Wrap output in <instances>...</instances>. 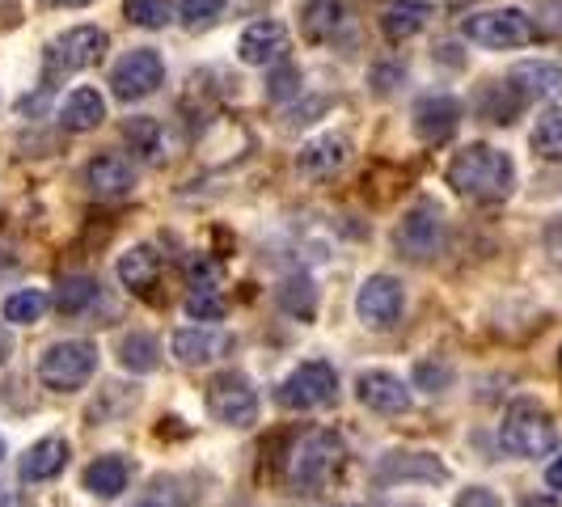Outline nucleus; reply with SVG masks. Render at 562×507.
I'll use <instances>...</instances> for the list:
<instances>
[{
	"label": "nucleus",
	"mask_w": 562,
	"mask_h": 507,
	"mask_svg": "<svg viewBox=\"0 0 562 507\" xmlns=\"http://www.w3.org/2000/svg\"><path fill=\"white\" fill-rule=\"evenodd\" d=\"M520 507H562V504H554V499H525Z\"/></svg>",
	"instance_id": "nucleus-43"
},
{
	"label": "nucleus",
	"mask_w": 562,
	"mask_h": 507,
	"mask_svg": "<svg viewBox=\"0 0 562 507\" xmlns=\"http://www.w3.org/2000/svg\"><path fill=\"white\" fill-rule=\"evenodd\" d=\"M452 507H504V499H499L495 491H486V486H470V491L457 495V504Z\"/></svg>",
	"instance_id": "nucleus-39"
},
{
	"label": "nucleus",
	"mask_w": 562,
	"mask_h": 507,
	"mask_svg": "<svg viewBox=\"0 0 562 507\" xmlns=\"http://www.w3.org/2000/svg\"><path fill=\"white\" fill-rule=\"evenodd\" d=\"M102 119H106V98L98 93V89H72L68 98H64V111H59V123L68 127V132H93V127H102Z\"/></svg>",
	"instance_id": "nucleus-23"
},
{
	"label": "nucleus",
	"mask_w": 562,
	"mask_h": 507,
	"mask_svg": "<svg viewBox=\"0 0 562 507\" xmlns=\"http://www.w3.org/2000/svg\"><path fill=\"white\" fill-rule=\"evenodd\" d=\"M342 465H347L342 436L326 431V427H313L288 452V482L296 491H305V495H317V491H326L342 474Z\"/></svg>",
	"instance_id": "nucleus-2"
},
{
	"label": "nucleus",
	"mask_w": 562,
	"mask_h": 507,
	"mask_svg": "<svg viewBox=\"0 0 562 507\" xmlns=\"http://www.w3.org/2000/svg\"><path fill=\"white\" fill-rule=\"evenodd\" d=\"M119 364L127 368V372H153V368L161 364L157 338L144 335V330H132V335L119 342Z\"/></svg>",
	"instance_id": "nucleus-27"
},
{
	"label": "nucleus",
	"mask_w": 562,
	"mask_h": 507,
	"mask_svg": "<svg viewBox=\"0 0 562 507\" xmlns=\"http://www.w3.org/2000/svg\"><path fill=\"white\" fill-rule=\"evenodd\" d=\"M376 22H381V34L390 43H402V38H415L431 22V4H423V0H381Z\"/></svg>",
	"instance_id": "nucleus-20"
},
{
	"label": "nucleus",
	"mask_w": 562,
	"mask_h": 507,
	"mask_svg": "<svg viewBox=\"0 0 562 507\" xmlns=\"http://www.w3.org/2000/svg\"><path fill=\"white\" fill-rule=\"evenodd\" d=\"M161 81H166L161 56L153 47H136V52H127V56L114 64L111 93L119 102H144V98H153L161 89Z\"/></svg>",
	"instance_id": "nucleus-10"
},
{
	"label": "nucleus",
	"mask_w": 562,
	"mask_h": 507,
	"mask_svg": "<svg viewBox=\"0 0 562 507\" xmlns=\"http://www.w3.org/2000/svg\"><path fill=\"white\" fill-rule=\"evenodd\" d=\"M187 280H191V288H195V292H203V288H216V267H212L207 258H191V262H187Z\"/></svg>",
	"instance_id": "nucleus-38"
},
{
	"label": "nucleus",
	"mask_w": 562,
	"mask_h": 507,
	"mask_svg": "<svg viewBox=\"0 0 562 507\" xmlns=\"http://www.w3.org/2000/svg\"><path fill=\"white\" fill-rule=\"evenodd\" d=\"M461 123V102L449 93H431L415 106V132L427 144H445Z\"/></svg>",
	"instance_id": "nucleus-18"
},
{
	"label": "nucleus",
	"mask_w": 562,
	"mask_h": 507,
	"mask_svg": "<svg viewBox=\"0 0 562 507\" xmlns=\"http://www.w3.org/2000/svg\"><path fill=\"white\" fill-rule=\"evenodd\" d=\"M85 182L89 191L102 199H119L136 187V173H132V161L119 157V153H98L89 166H85Z\"/></svg>",
	"instance_id": "nucleus-19"
},
{
	"label": "nucleus",
	"mask_w": 562,
	"mask_h": 507,
	"mask_svg": "<svg viewBox=\"0 0 562 507\" xmlns=\"http://www.w3.org/2000/svg\"><path fill=\"white\" fill-rule=\"evenodd\" d=\"M406 309V292L394 275H368L356 292V313L368 330H394Z\"/></svg>",
	"instance_id": "nucleus-11"
},
{
	"label": "nucleus",
	"mask_w": 562,
	"mask_h": 507,
	"mask_svg": "<svg viewBox=\"0 0 562 507\" xmlns=\"http://www.w3.org/2000/svg\"><path fill=\"white\" fill-rule=\"evenodd\" d=\"M93 301H98V280H89V275H72V280L59 283V292H56V309L64 313V317H77V313H85Z\"/></svg>",
	"instance_id": "nucleus-30"
},
{
	"label": "nucleus",
	"mask_w": 562,
	"mask_h": 507,
	"mask_svg": "<svg viewBox=\"0 0 562 507\" xmlns=\"http://www.w3.org/2000/svg\"><path fill=\"white\" fill-rule=\"evenodd\" d=\"M123 136H127V144H132V153H136V157H144L148 166H161V161L169 157L166 127H161L157 119H148V114H140V119H132Z\"/></svg>",
	"instance_id": "nucleus-25"
},
{
	"label": "nucleus",
	"mask_w": 562,
	"mask_h": 507,
	"mask_svg": "<svg viewBox=\"0 0 562 507\" xmlns=\"http://www.w3.org/2000/svg\"><path fill=\"white\" fill-rule=\"evenodd\" d=\"M207 415L216 422H225V427H254L258 422V394H254L250 376L246 372H216L212 381H207Z\"/></svg>",
	"instance_id": "nucleus-7"
},
{
	"label": "nucleus",
	"mask_w": 562,
	"mask_h": 507,
	"mask_svg": "<svg viewBox=\"0 0 562 507\" xmlns=\"http://www.w3.org/2000/svg\"><path fill=\"white\" fill-rule=\"evenodd\" d=\"M280 305L292 313V317H305V322H310V317H313V288L305 280H301V283H296V280L283 283V288H280Z\"/></svg>",
	"instance_id": "nucleus-34"
},
{
	"label": "nucleus",
	"mask_w": 562,
	"mask_h": 507,
	"mask_svg": "<svg viewBox=\"0 0 562 507\" xmlns=\"http://www.w3.org/2000/svg\"><path fill=\"white\" fill-rule=\"evenodd\" d=\"M461 34L479 47H491V52H512V47L533 43L537 30L525 9H486V13H470L461 22Z\"/></svg>",
	"instance_id": "nucleus-6"
},
{
	"label": "nucleus",
	"mask_w": 562,
	"mask_h": 507,
	"mask_svg": "<svg viewBox=\"0 0 562 507\" xmlns=\"http://www.w3.org/2000/svg\"><path fill=\"white\" fill-rule=\"evenodd\" d=\"M351 161V140L347 136H335V132H326V136H317L301 148V157H296V169L313 178V182H326V178H335L342 173V166Z\"/></svg>",
	"instance_id": "nucleus-16"
},
{
	"label": "nucleus",
	"mask_w": 562,
	"mask_h": 507,
	"mask_svg": "<svg viewBox=\"0 0 562 507\" xmlns=\"http://www.w3.org/2000/svg\"><path fill=\"white\" fill-rule=\"evenodd\" d=\"M225 313H228V305L216 288H203V292H191V296H187V317H195V322H221Z\"/></svg>",
	"instance_id": "nucleus-32"
},
{
	"label": "nucleus",
	"mask_w": 562,
	"mask_h": 507,
	"mask_svg": "<svg viewBox=\"0 0 562 507\" xmlns=\"http://www.w3.org/2000/svg\"><path fill=\"white\" fill-rule=\"evenodd\" d=\"M157 280H161V254L153 250V246H132V250L119 258V283L132 288L136 296L153 292Z\"/></svg>",
	"instance_id": "nucleus-22"
},
{
	"label": "nucleus",
	"mask_w": 562,
	"mask_h": 507,
	"mask_svg": "<svg viewBox=\"0 0 562 507\" xmlns=\"http://www.w3.org/2000/svg\"><path fill=\"white\" fill-rule=\"evenodd\" d=\"M233 347H237L233 335L212 330V326H191V330H178V335H173V356L187 368L216 364V360H225Z\"/></svg>",
	"instance_id": "nucleus-14"
},
{
	"label": "nucleus",
	"mask_w": 562,
	"mask_h": 507,
	"mask_svg": "<svg viewBox=\"0 0 562 507\" xmlns=\"http://www.w3.org/2000/svg\"><path fill=\"white\" fill-rule=\"evenodd\" d=\"M9 356H13V335H9V326L0 322V364H9Z\"/></svg>",
	"instance_id": "nucleus-41"
},
{
	"label": "nucleus",
	"mask_w": 562,
	"mask_h": 507,
	"mask_svg": "<svg viewBox=\"0 0 562 507\" xmlns=\"http://www.w3.org/2000/svg\"><path fill=\"white\" fill-rule=\"evenodd\" d=\"M397 250L411 262H431L445 254V212L436 203H415L394 233Z\"/></svg>",
	"instance_id": "nucleus-8"
},
{
	"label": "nucleus",
	"mask_w": 562,
	"mask_h": 507,
	"mask_svg": "<svg viewBox=\"0 0 562 507\" xmlns=\"http://www.w3.org/2000/svg\"><path fill=\"white\" fill-rule=\"evenodd\" d=\"M106 30L98 26H72L64 30L59 38L47 43V77H68V72H85L93 68L102 52H106Z\"/></svg>",
	"instance_id": "nucleus-9"
},
{
	"label": "nucleus",
	"mask_w": 562,
	"mask_h": 507,
	"mask_svg": "<svg viewBox=\"0 0 562 507\" xmlns=\"http://www.w3.org/2000/svg\"><path fill=\"white\" fill-rule=\"evenodd\" d=\"M449 187L470 203H504L516 191V166L491 144H470L449 161Z\"/></svg>",
	"instance_id": "nucleus-1"
},
{
	"label": "nucleus",
	"mask_w": 562,
	"mask_h": 507,
	"mask_svg": "<svg viewBox=\"0 0 562 507\" xmlns=\"http://www.w3.org/2000/svg\"><path fill=\"white\" fill-rule=\"evenodd\" d=\"M415 385H419V390H427V394H445V390L452 385V368L423 360V364L415 368Z\"/></svg>",
	"instance_id": "nucleus-35"
},
{
	"label": "nucleus",
	"mask_w": 562,
	"mask_h": 507,
	"mask_svg": "<svg viewBox=\"0 0 562 507\" xmlns=\"http://www.w3.org/2000/svg\"><path fill=\"white\" fill-rule=\"evenodd\" d=\"M376 482L381 486H397V482H449V465L431 452H385L376 461Z\"/></svg>",
	"instance_id": "nucleus-13"
},
{
	"label": "nucleus",
	"mask_w": 562,
	"mask_h": 507,
	"mask_svg": "<svg viewBox=\"0 0 562 507\" xmlns=\"http://www.w3.org/2000/svg\"><path fill=\"white\" fill-rule=\"evenodd\" d=\"M4 504H9V499H4V495H0V507H4Z\"/></svg>",
	"instance_id": "nucleus-45"
},
{
	"label": "nucleus",
	"mask_w": 562,
	"mask_h": 507,
	"mask_svg": "<svg viewBox=\"0 0 562 507\" xmlns=\"http://www.w3.org/2000/svg\"><path fill=\"white\" fill-rule=\"evenodd\" d=\"M221 9H225V0H182V18H187V26L212 22Z\"/></svg>",
	"instance_id": "nucleus-36"
},
{
	"label": "nucleus",
	"mask_w": 562,
	"mask_h": 507,
	"mask_svg": "<svg viewBox=\"0 0 562 507\" xmlns=\"http://www.w3.org/2000/svg\"><path fill=\"white\" fill-rule=\"evenodd\" d=\"M0 461H4V436H0Z\"/></svg>",
	"instance_id": "nucleus-44"
},
{
	"label": "nucleus",
	"mask_w": 562,
	"mask_h": 507,
	"mask_svg": "<svg viewBox=\"0 0 562 507\" xmlns=\"http://www.w3.org/2000/svg\"><path fill=\"white\" fill-rule=\"evenodd\" d=\"M342 26V0H310L301 13V34L310 43H326L335 38V30Z\"/></svg>",
	"instance_id": "nucleus-26"
},
{
	"label": "nucleus",
	"mask_w": 562,
	"mask_h": 507,
	"mask_svg": "<svg viewBox=\"0 0 562 507\" xmlns=\"http://www.w3.org/2000/svg\"><path fill=\"white\" fill-rule=\"evenodd\" d=\"M283 52H288V30L280 22H254L246 26L241 34V43H237V56L241 64H250V68H271V64H280Z\"/></svg>",
	"instance_id": "nucleus-17"
},
{
	"label": "nucleus",
	"mask_w": 562,
	"mask_h": 507,
	"mask_svg": "<svg viewBox=\"0 0 562 507\" xmlns=\"http://www.w3.org/2000/svg\"><path fill=\"white\" fill-rule=\"evenodd\" d=\"M127 22L140 30H166L173 22V0H127L123 4Z\"/></svg>",
	"instance_id": "nucleus-31"
},
{
	"label": "nucleus",
	"mask_w": 562,
	"mask_h": 507,
	"mask_svg": "<svg viewBox=\"0 0 562 507\" xmlns=\"http://www.w3.org/2000/svg\"><path fill=\"white\" fill-rule=\"evenodd\" d=\"M507 84L520 102H550L562 93V68L550 59H525L507 72Z\"/></svg>",
	"instance_id": "nucleus-15"
},
{
	"label": "nucleus",
	"mask_w": 562,
	"mask_h": 507,
	"mask_svg": "<svg viewBox=\"0 0 562 507\" xmlns=\"http://www.w3.org/2000/svg\"><path fill=\"white\" fill-rule=\"evenodd\" d=\"M546 486H550V491H562V457L550 461V470H546Z\"/></svg>",
	"instance_id": "nucleus-40"
},
{
	"label": "nucleus",
	"mask_w": 562,
	"mask_h": 507,
	"mask_svg": "<svg viewBox=\"0 0 562 507\" xmlns=\"http://www.w3.org/2000/svg\"><path fill=\"white\" fill-rule=\"evenodd\" d=\"M356 397L360 406L376 410V415H406L411 410V385L390 372V368H368L356 381Z\"/></svg>",
	"instance_id": "nucleus-12"
},
{
	"label": "nucleus",
	"mask_w": 562,
	"mask_h": 507,
	"mask_svg": "<svg viewBox=\"0 0 562 507\" xmlns=\"http://www.w3.org/2000/svg\"><path fill=\"white\" fill-rule=\"evenodd\" d=\"M195 499L182 491V482L178 478H157L153 482V491L140 499V507H191Z\"/></svg>",
	"instance_id": "nucleus-33"
},
{
	"label": "nucleus",
	"mask_w": 562,
	"mask_h": 507,
	"mask_svg": "<svg viewBox=\"0 0 562 507\" xmlns=\"http://www.w3.org/2000/svg\"><path fill=\"white\" fill-rule=\"evenodd\" d=\"M47 4H56V9H81L89 0H47Z\"/></svg>",
	"instance_id": "nucleus-42"
},
{
	"label": "nucleus",
	"mask_w": 562,
	"mask_h": 507,
	"mask_svg": "<svg viewBox=\"0 0 562 507\" xmlns=\"http://www.w3.org/2000/svg\"><path fill=\"white\" fill-rule=\"evenodd\" d=\"M296 81H301V72H296V68H280V72L271 77V84H267V98H271V102L292 98V93H296Z\"/></svg>",
	"instance_id": "nucleus-37"
},
{
	"label": "nucleus",
	"mask_w": 562,
	"mask_h": 507,
	"mask_svg": "<svg viewBox=\"0 0 562 507\" xmlns=\"http://www.w3.org/2000/svg\"><path fill=\"white\" fill-rule=\"evenodd\" d=\"M559 364H562V351H559Z\"/></svg>",
	"instance_id": "nucleus-46"
},
{
	"label": "nucleus",
	"mask_w": 562,
	"mask_h": 507,
	"mask_svg": "<svg viewBox=\"0 0 562 507\" xmlns=\"http://www.w3.org/2000/svg\"><path fill=\"white\" fill-rule=\"evenodd\" d=\"M98 372V347L85 342V338H64V342H52L38 360V381L56 394H72L89 385V376Z\"/></svg>",
	"instance_id": "nucleus-4"
},
{
	"label": "nucleus",
	"mask_w": 562,
	"mask_h": 507,
	"mask_svg": "<svg viewBox=\"0 0 562 507\" xmlns=\"http://www.w3.org/2000/svg\"><path fill=\"white\" fill-rule=\"evenodd\" d=\"M499 444H504L512 457H550L559 449V422L546 406H537L529 397L512 402L504 410V422H499Z\"/></svg>",
	"instance_id": "nucleus-3"
},
{
	"label": "nucleus",
	"mask_w": 562,
	"mask_h": 507,
	"mask_svg": "<svg viewBox=\"0 0 562 507\" xmlns=\"http://www.w3.org/2000/svg\"><path fill=\"white\" fill-rule=\"evenodd\" d=\"M47 292L43 288H22V292H13L9 301H4V322H18V326H34V322H43V313H47Z\"/></svg>",
	"instance_id": "nucleus-29"
},
{
	"label": "nucleus",
	"mask_w": 562,
	"mask_h": 507,
	"mask_svg": "<svg viewBox=\"0 0 562 507\" xmlns=\"http://www.w3.org/2000/svg\"><path fill=\"white\" fill-rule=\"evenodd\" d=\"M335 397H338V372L326 360H310V364L292 368L283 376V385L276 390V402H280L283 410H296V415L335 406Z\"/></svg>",
	"instance_id": "nucleus-5"
},
{
	"label": "nucleus",
	"mask_w": 562,
	"mask_h": 507,
	"mask_svg": "<svg viewBox=\"0 0 562 507\" xmlns=\"http://www.w3.org/2000/svg\"><path fill=\"white\" fill-rule=\"evenodd\" d=\"M85 491L93 499H119L127 491V461L123 457H98L89 470H85Z\"/></svg>",
	"instance_id": "nucleus-24"
},
{
	"label": "nucleus",
	"mask_w": 562,
	"mask_h": 507,
	"mask_svg": "<svg viewBox=\"0 0 562 507\" xmlns=\"http://www.w3.org/2000/svg\"><path fill=\"white\" fill-rule=\"evenodd\" d=\"M529 144H533V153L541 157V161H554V166H562V111L541 114V119L533 123V136H529Z\"/></svg>",
	"instance_id": "nucleus-28"
},
{
	"label": "nucleus",
	"mask_w": 562,
	"mask_h": 507,
	"mask_svg": "<svg viewBox=\"0 0 562 507\" xmlns=\"http://www.w3.org/2000/svg\"><path fill=\"white\" fill-rule=\"evenodd\" d=\"M68 440L64 436H43L38 444H30V452L22 457V478L26 482H52L64 474L68 465Z\"/></svg>",
	"instance_id": "nucleus-21"
}]
</instances>
